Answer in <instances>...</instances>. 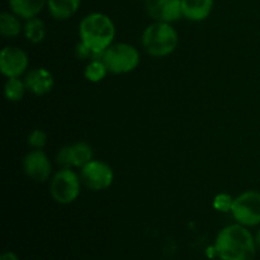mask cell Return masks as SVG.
I'll return each mask as SVG.
<instances>
[{
    "instance_id": "1",
    "label": "cell",
    "mask_w": 260,
    "mask_h": 260,
    "mask_svg": "<svg viewBox=\"0 0 260 260\" xmlns=\"http://www.w3.org/2000/svg\"><path fill=\"white\" fill-rule=\"evenodd\" d=\"M213 249L220 260H254L258 251L251 231L240 223L228 225L220 230Z\"/></svg>"
},
{
    "instance_id": "2",
    "label": "cell",
    "mask_w": 260,
    "mask_h": 260,
    "mask_svg": "<svg viewBox=\"0 0 260 260\" xmlns=\"http://www.w3.org/2000/svg\"><path fill=\"white\" fill-rule=\"evenodd\" d=\"M79 37L93 53V58H102L104 51L113 45L116 25L109 15L101 12L89 13L79 24Z\"/></svg>"
},
{
    "instance_id": "3",
    "label": "cell",
    "mask_w": 260,
    "mask_h": 260,
    "mask_svg": "<svg viewBox=\"0 0 260 260\" xmlns=\"http://www.w3.org/2000/svg\"><path fill=\"white\" fill-rule=\"evenodd\" d=\"M179 42L177 29L170 23L154 22L145 28L141 36L144 50L152 57L172 55Z\"/></svg>"
},
{
    "instance_id": "4",
    "label": "cell",
    "mask_w": 260,
    "mask_h": 260,
    "mask_svg": "<svg viewBox=\"0 0 260 260\" xmlns=\"http://www.w3.org/2000/svg\"><path fill=\"white\" fill-rule=\"evenodd\" d=\"M109 73L114 75L132 73L140 65V52L135 46L121 42L109 46L102 55Z\"/></svg>"
},
{
    "instance_id": "5",
    "label": "cell",
    "mask_w": 260,
    "mask_h": 260,
    "mask_svg": "<svg viewBox=\"0 0 260 260\" xmlns=\"http://www.w3.org/2000/svg\"><path fill=\"white\" fill-rule=\"evenodd\" d=\"M81 184L80 174L73 168H61L51 178V197L60 205H70L80 196Z\"/></svg>"
},
{
    "instance_id": "6",
    "label": "cell",
    "mask_w": 260,
    "mask_h": 260,
    "mask_svg": "<svg viewBox=\"0 0 260 260\" xmlns=\"http://www.w3.org/2000/svg\"><path fill=\"white\" fill-rule=\"evenodd\" d=\"M231 215L236 223L245 228H256L260 225V192L245 190L234 200Z\"/></svg>"
},
{
    "instance_id": "7",
    "label": "cell",
    "mask_w": 260,
    "mask_h": 260,
    "mask_svg": "<svg viewBox=\"0 0 260 260\" xmlns=\"http://www.w3.org/2000/svg\"><path fill=\"white\" fill-rule=\"evenodd\" d=\"M80 179L88 189L99 192L108 189L113 184L114 173L109 164L93 159L80 169Z\"/></svg>"
},
{
    "instance_id": "8",
    "label": "cell",
    "mask_w": 260,
    "mask_h": 260,
    "mask_svg": "<svg viewBox=\"0 0 260 260\" xmlns=\"http://www.w3.org/2000/svg\"><path fill=\"white\" fill-rule=\"evenodd\" d=\"M29 60L24 50L17 46H5L0 53V71L5 78H18L27 73Z\"/></svg>"
},
{
    "instance_id": "9",
    "label": "cell",
    "mask_w": 260,
    "mask_h": 260,
    "mask_svg": "<svg viewBox=\"0 0 260 260\" xmlns=\"http://www.w3.org/2000/svg\"><path fill=\"white\" fill-rule=\"evenodd\" d=\"M23 169L29 179L37 183H45L52 174V164L43 150H30L23 159Z\"/></svg>"
},
{
    "instance_id": "10",
    "label": "cell",
    "mask_w": 260,
    "mask_h": 260,
    "mask_svg": "<svg viewBox=\"0 0 260 260\" xmlns=\"http://www.w3.org/2000/svg\"><path fill=\"white\" fill-rule=\"evenodd\" d=\"M146 10L154 22L173 24L183 18L182 0H147Z\"/></svg>"
},
{
    "instance_id": "11",
    "label": "cell",
    "mask_w": 260,
    "mask_h": 260,
    "mask_svg": "<svg viewBox=\"0 0 260 260\" xmlns=\"http://www.w3.org/2000/svg\"><path fill=\"white\" fill-rule=\"evenodd\" d=\"M25 86L27 90L35 95H45L50 93L55 84L52 73L46 68H35L25 74Z\"/></svg>"
},
{
    "instance_id": "12",
    "label": "cell",
    "mask_w": 260,
    "mask_h": 260,
    "mask_svg": "<svg viewBox=\"0 0 260 260\" xmlns=\"http://www.w3.org/2000/svg\"><path fill=\"white\" fill-rule=\"evenodd\" d=\"M215 7V0H182L183 18L190 22L207 19Z\"/></svg>"
},
{
    "instance_id": "13",
    "label": "cell",
    "mask_w": 260,
    "mask_h": 260,
    "mask_svg": "<svg viewBox=\"0 0 260 260\" xmlns=\"http://www.w3.org/2000/svg\"><path fill=\"white\" fill-rule=\"evenodd\" d=\"M8 3L10 12L24 20L38 17V14L47 7V0H8Z\"/></svg>"
},
{
    "instance_id": "14",
    "label": "cell",
    "mask_w": 260,
    "mask_h": 260,
    "mask_svg": "<svg viewBox=\"0 0 260 260\" xmlns=\"http://www.w3.org/2000/svg\"><path fill=\"white\" fill-rule=\"evenodd\" d=\"M81 0H47V10L56 20H68L79 10Z\"/></svg>"
},
{
    "instance_id": "15",
    "label": "cell",
    "mask_w": 260,
    "mask_h": 260,
    "mask_svg": "<svg viewBox=\"0 0 260 260\" xmlns=\"http://www.w3.org/2000/svg\"><path fill=\"white\" fill-rule=\"evenodd\" d=\"M69 147H70L71 167L73 168L81 169V168L85 167L86 164H89L94 159L93 149L86 142L79 141L73 145H69Z\"/></svg>"
},
{
    "instance_id": "16",
    "label": "cell",
    "mask_w": 260,
    "mask_h": 260,
    "mask_svg": "<svg viewBox=\"0 0 260 260\" xmlns=\"http://www.w3.org/2000/svg\"><path fill=\"white\" fill-rule=\"evenodd\" d=\"M22 18L13 12H3L0 14V32L4 37H17L23 32L24 25L22 24Z\"/></svg>"
},
{
    "instance_id": "17",
    "label": "cell",
    "mask_w": 260,
    "mask_h": 260,
    "mask_svg": "<svg viewBox=\"0 0 260 260\" xmlns=\"http://www.w3.org/2000/svg\"><path fill=\"white\" fill-rule=\"evenodd\" d=\"M23 33H24L25 38L29 41L30 43H41L46 37V25L43 20H41L38 17L30 18L27 19L24 23V28H23Z\"/></svg>"
},
{
    "instance_id": "18",
    "label": "cell",
    "mask_w": 260,
    "mask_h": 260,
    "mask_svg": "<svg viewBox=\"0 0 260 260\" xmlns=\"http://www.w3.org/2000/svg\"><path fill=\"white\" fill-rule=\"evenodd\" d=\"M27 91L24 79L20 76L18 78H7L4 85V95L9 102H20Z\"/></svg>"
},
{
    "instance_id": "19",
    "label": "cell",
    "mask_w": 260,
    "mask_h": 260,
    "mask_svg": "<svg viewBox=\"0 0 260 260\" xmlns=\"http://www.w3.org/2000/svg\"><path fill=\"white\" fill-rule=\"evenodd\" d=\"M108 73V69L102 58H91L84 70V76L90 83H99L106 78Z\"/></svg>"
},
{
    "instance_id": "20",
    "label": "cell",
    "mask_w": 260,
    "mask_h": 260,
    "mask_svg": "<svg viewBox=\"0 0 260 260\" xmlns=\"http://www.w3.org/2000/svg\"><path fill=\"white\" fill-rule=\"evenodd\" d=\"M234 200H235V198H234L233 196L229 194V193H218V194L213 198L212 206L216 211H218V212L228 213L231 212Z\"/></svg>"
},
{
    "instance_id": "21",
    "label": "cell",
    "mask_w": 260,
    "mask_h": 260,
    "mask_svg": "<svg viewBox=\"0 0 260 260\" xmlns=\"http://www.w3.org/2000/svg\"><path fill=\"white\" fill-rule=\"evenodd\" d=\"M47 144V135L43 129L36 128L28 136V145H29L32 149L42 150L43 147Z\"/></svg>"
},
{
    "instance_id": "22",
    "label": "cell",
    "mask_w": 260,
    "mask_h": 260,
    "mask_svg": "<svg viewBox=\"0 0 260 260\" xmlns=\"http://www.w3.org/2000/svg\"><path fill=\"white\" fill-rule=\"evenodd\" d=\"M56 161L61 168H73L71 167V156H70V147L63 146L58 150L56 155Z\"/></svg>"
},
{
    "instance_id": "23",
    "label": "cell",
    "mask_w": 260,
    "mask_h": 260,
    "mask_svg": "<svg viewBox=\"0 0 260 260\" xmlns=\"http://www.w3.org/2000/svg\"><path fill=\"white\" fill-rule=\"evenodd\" d=\"M76 55H78L79 58H90V60L93 58L91 51L81 42H79L78 46H76Z\"/></svg>"
},
{
    "instance_id": "24",
    "label": "cell",
    "mask_w": 260,
    "mask_h": 260,
    "mask_svg": "<svg viewBox=\"0 0 260 260\" xmlns=\"http://www.w3.org/2000/svg\"><path fill=\"white\" fill-rule=\"evenodd\" d=\"M0 260H19L18 255L13 251H5V253L2 254V258Z\"/></svg>"
},
{
    "instance_id": "25",
    "label": "cell",
    "mask_w": 260,
    "mask_h": 260,
    "mask_svg": "<svg viewBox=\"0 0 260 260\" xmlns=\"http://www.w3.org/2000/svg\"><path fill=\"white\" fill-rule=\"evenodd\" d=\"M254 238H255V243H256V246H258V249H260V229L258 231H256V234L254 235Z\"/></svg>"
}]
</instances>
